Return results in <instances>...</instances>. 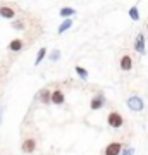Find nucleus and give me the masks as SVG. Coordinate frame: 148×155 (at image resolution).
Masks as SVG:
<instances>
[{
	"label": "nucleus",
	"mask_w": 148,
	"mask_h": 155,
	"mask_svg": "<svg viewBox=\"0 0 148 155\" xmlns=\"http://www.w3.org/2000/svg\"><path fill=\"white\" fill-rule=\"evenodd\" d=\"M0 16L4 19H14L16 17V11L9 5H0Z\"/></svg>",
	"instance_id": "8"
},
{
	"label": "nucleus",
	"mask_w": 148,
	"mask_h": 155,
	"mask_svg": "<svg viewBox=\"0 0 148 155\" xmlns=\"http://www.w3.org/2000/svg\"><path fill=\"white\" fill-rule=\"evenodd\" d=\"M74 71H76V74H77L79 78H81L83 81H86V79H88V71L84 69V67H81V66H76V67H74Z\"/></svg>",
	"instance_id": "14"
},
{
	"label": "nucleus",
	"mask_w": 148,
	"mask_h": 155,
	"mask_svg": "<svg viewBox=\"0 0 148 155\" xmlns=\"http://www.w3.org/2000/svg\"><path fill=\"white\" fill-rule=\"evenodd\" d=\"M129 17L133 21H140V12H138V7H131L129 9Z\"/></svg>",
	"instance_id": "16"
},
{
	"label": "nucleus",
	"mask_w": 148,
	"mask_h": 155,
	"mask_svg": "<svg viewBox=\"0 0 148 155\" xmlns=\"http://www.w3.org/2000/svg\"><path fill=\"white\" fill-rule=\"evenodd\" d=\"M121 153H126V155H131V153H134V150L133 148H122V152Z\"/></svg>",
	"instance_id": "19"
},
{
	"label": "nucleus",
	"mask_w": 148,
	"mask_h": 155,
	"mask_svg": "<svg viewBox=\"0 0 148 155\" xmlns=\"http://www.w3.org/2000/svg\"><path fill=\"white\" fill-rule=\"evenodd\" d=\"M12 28H14V29H17V31H21V29H24V28H26V24H24V21H21V19H17V21H14V22H12Z\"/></svg>",
	"instance_id": "17"
},
{
	"label": "nucleus",
	"mask_w": 148,
	"mask_h": 155,
	"mask_svg": "<svg viewBox=\"0 0 148 155\" xmlns=\"http://www.w3.org/2000/svg\"><path fill=\"white\" fill-rule=\"evenodd\" d=\"M59 59H61V50H54V52H52V55H50V61L57 62Z\"/></svg>",
	"instance_id": "18"
},
{
	"label": "nucleus",
	"mask_w": 148,
	"mask_h": 155,
	"mask_svg": "<svg viewBox=\"0 0 148 155\" xmlns=\"http://www.w3.org/2000/svg\"><path fill=\"white\" fill-rule=\"evenodd\" d=\"M22 47H24V41H22L21 38H14L11 43H9V50H11V52H21Z\"/></svg>",
	"instance_id": "10"
},
{
	"label": "nucleus",
	"mask_w": 148,
	"mask_h": 155,
	"mask_svg": "<svg viewBox=\"0 0 148 155\" xmlns=\"http://www.w3.org/2000/svg\"><path fill=\"white\" fill-rule=\"evenodd\" d=\"M71 28H72V19H71V17H67L66 21L62 22L61 26H59V29H57V33H59V35H62V33H66L67 29H71Z\"/></svg>",
	"instance_id": "12"
},
{
	"label": "nucleus",
	"mask_w": 148,
	"mask_h": 155,
	"mask_svg": "<svg viewBox=\"0 0 148 155\" xmlns=\"http://www.w3.org/2000/svg\"><path fill=\"white\" fill-rule=\"evenodd\" d=\"M145 48H146V41H145V35L138 33L136 40H134V50L138 54H145Z\"/></svg>",
	"instance_id": "5"
},
{
	"label": "nucleus",
	"mask_w": 148,
	"mask_h": 155,
	"mask_svg": "<svg viewBox=\"0 0 148 155\" xmlns=\"http://www.w3.org/2000/svg\"><path fill=\"white\" fill-rule=\"evenodd\" d=\"M126 104H127V107H129V110H133V112H141L143 109H145V102H143L140 97H136V95L129 97Z\"/></svg>",
	"instance_id": "2"
},
{
	"label": "nucleus",
	"mask_w": 148,
	"mask_h": 155,
	"mask_svg": "<svg viewBox=\"0 0 148 155\" xmlns=\"http://www.w3.org/2000/svg\"><path fill=\"white\" fill-rule=\"evenodd\" d=\"M35 148H36V140H33V138L24 140L22 145H21V150L24 152V153H33Z\"/></svg>",
	"instance_id": "6"
},
{
	"label": "nucleus",
	"mask_w": 148,
	"mask_h": 155,
	"mask_svg": "<svg viewBox=\"0 0 148 155\" xmlns=\"http://www.w3.org/2000/svg\"><path fill=\"white\" fill-rule=\"evenodd\" d=\"M45 55H47V48H40L36 54V59H35V66H40V62L45 59Z\"/></svg>",
	"instance_id": "15"
},
{
	"label": "nucleus",
	"mask_w": 148,
	"mask_h": 155,
	"mask_svg": "<svg viewBox=\"0 0 148 155\" xmlns=\"http://www.w3.org/2000/svg\"><path fill=\"white\" fill-rule=\"evenodd\" d=\"M38 98H40V102H43V104H50L52 102V91L50 90H41L38 93Z\"/></svg>",
	"instance_id": "11"
},
{
	"label": "nucleus",
	"mask_w": 148,
	"mask_h": 155,
	"mask_svg": "<svg viewBox=\"0 0 148 155\" xmlns=\"http://www.w3.org/2000/svg\"><path fill=\"white\" fill-rule=\"evenodd\" d=\"M52 104L54 105H62L64 102H66V97H64V93H62V90H54L52 91Z\"/></svg>",
	"instance_id": "7"
},
{
	"label": "nucleus",
	"mask_w": 148,
	"mask_h": 155,
	"mask_svg": "<svg viewBox=\"0 0 148 155\" xmlns=\"http://www.w3.org/2000/svg\"><path fill=\"white\" fill-rule=\"evenodd\" d=\"M107 122H109L110 127H114V129H119V127H122V124H124V117L119 114V112H110L109 116H107Z\"/></svg>",
	"instance_id": "1"
},
{
	"label": "nucleus",
	"mask_w": 148,
	"mask_h": 155,
	"mask_svg": "<svg viewBox=\"0 0 148 155\" xmlns=\"http://www.w3.org/2000/svg\"><path fill=\"white\" fill-rule=\"evenodd\" d=\"M105 95L104 93H98V95H95L93 98H91V102H90V109L91 110H100L102 107L105 105Z\"/></svg>",
	"instance_id": "3"
},
{
	"label": "nucleus",
	"mask_w": 148,
	"mask_h": 155,
	"mask_svg": "<svg viewBox=\"0 0 148 155\" xmlns=\"http://www.w3.org/2000/svg\"><path fill=\"white\" fill-rule=\"evenodd\" d=\"M2 114H4V107H0V122H2Z\"/></svg>",
	"instance_id": "20"
},
{
	"label": "nucleus",
	"mask_w": 148,
	"mask_h": 155,
	"mask_svg": "<svg viewBox=\"0 0 148 155\" xmlns=\"http://www.w3.org/2000/svg\"><path fill=\"white\" fill-rule=\"evenodd\" d=\"M122 152V143H119V141H112V143L107 145V148H105L104 153L105 155H119Z\"/></svg>",
	"instance_id": "4"
},
{
	"label": "nucleus",
	"mask_w": 148,
	"mask_h": 155,
	"mask_svg": "<svg viewBox=\"0 0 148 155\" xmlns=\"http://www.w3.org/2000/svg\"><path fill=\"white\" fill-rule=\"evenodd\" d=\"M119 66H121L122 71H131L133 69V57L131 55H122Z\"/></svg>",
	"instance_id": "9"
},
{
	"label": "nucleus",
	"mask_w": 148,
	"mask_h": 155,
	"mask_svg": "<svg viewBox=\"0 0 148 155\" xmlns=\"http://www.w3.org/2000/svg\"><path fill=\"white\" fill-rule=\"evenodd\" d=\"M59 14H61L62 17H71L76 14V9H72V7H62L61 11H59Z\"/></svg>",
	"instance_id": "13"
}]
</instances>
